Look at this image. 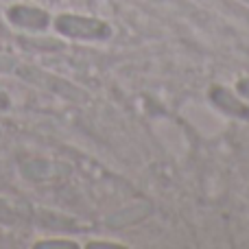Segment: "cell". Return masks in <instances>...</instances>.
<instances>
[{
	"instance_id": "cell-1",
	"label": "cell",
	"mask_w": 249,
	"mask_h": 249,
	"mask_svg": "<svg viewBox=\"0 0 249 249\" xmlns=\"http://www.w3.org/2000/svg\"><path fill=\"white\" fill-rule=\"evenodd\" d=\"M57 29L70 37H86V39H103L112 33L105 22L92 20V18H77V16H61L57 18Z\"/></svg>"
},
{
	"instance_id": "cell-2",
	"label": "cell",
	"mask_w": 249,
	"mask_h": 249,
	"mask_svg": "<svg viewBox=\"0 0 249 249\" xmlns=\"http://www.w3.org/2000/svg\"><path fill=\"white\" fill-rule=\"evenodd\" d=\"M20 74H24V77H29L31 81L39 83V86H46L48 90H53V92H59V94L68 96V99H72V101H83V99H86V94H83L81 90H77V88H72V86H70V83L61 81V79H57V77H48V74L39 72V70H22Z\"/></svg>"
},
{
	"instance_id": "cell-3",
	"label": "cell",
	"mask_w": 249,
	"mask_h": 249,
	"mask_svg": "<svg viewBox=\"0 0 249 249\" xmlns=\"http://www.w3.org/2000/svg\"><path fill=\"white\" fill-rule=\"evenodd\" d=\"M210 99L221 112L230 114V116H241V118H249V107L243 105L238 99H234V94L225 88H212Z\"/></svg>"
},
{
	"instance_id": "cell-4",
	"label": "cell",
	"mask_w": 249,
	"mask_h": 249,
	"mask_svg": "<svg viewBox=\"0 0 249 249\" xmlns=\"http://www.w3.org/2000/svg\"><path fill=\"white\" fill-rule=\"evenodd\" d=\"M9 20L18 26L24 29H44L48 24V16L39 9H29V7H13L9 9Z\"/></svg>"
},
{
	"instance_id": "cell-5",
	"label": "cell",
	"mask_w": 249,
	"mask_h": 249,
	"mask_svg": "<svg viewBox=\"0 0 249 249\" xmlns=\"http://www.w3.org/2000/svg\"><path fill=\"white\" fill-rule=\"evenodd\" d=\"M22 173L24 177L35 181H44V179H53V177H59L66 173L64 166L53 162H44V160H33V162H24L22 164Z\"/></svg>"
},
{
	"instance_id": "cell-6",
	"label": "cell",
	"mask_w": 249,
	"mask_h": 249,
	"mask_svg": "<svg viewBox=\"0 0 249 249\" xmlns=\"http://www.w3.org/2000/svg\"><path fill=\"white\" fill-rule=\"evenodd\" d=\"M151 212V206L149 203H136V206L127 208V210H121L116 212L114 216H109L107 225L109 228H124V225H131V223H138V221H142L146 214Z\"/></svg>"
},
{
	"instance_id": "cell-7",
	"label": "cell",
	"mask_w": 249,
	"mask_h": 249,
	"mask_svg": "<svg viewBox=\"0 0 249 249\" xmlns=\"http://www.w3.org/2000/svg\"><path fill=\"white\" fill-rule=\"evenodd\" d=\"M0 221H2V223H18L20 214H18L16 208H11L7 201H0Z\"/></svg>"
},
{
	"instance_id": "cell-8",
	"label": "cell",
	"mask_w": 249,
	"mask_h": 249,
	"mask_svg": "<svg viewBox=\"0 0 249 249\" xmlns=\"http://www.w3.org/2000/svg\"><path fill=\"white\" fill-rule=\"evenodd\" d=\"M39 249H59V247H64V249H74V247H77V245H74V243H68V241H53V243H39V245H37Z\"/></svg>"
},
{
	"instance_id": "cell-9",
	"label": "cell",
	"mask_w": 249,
	"mask_h": 249,
	"mask_svg": "<svg viewBox=\"0 0 249 249\" xmlns=\"http://www.w3.org/2000/svg\"><path fill=\"white\" fill-rule=\"evenodd\" d=\"M236 90H238V94H241V96H245V99H249V79H243V81L238 83Z\"/></svg>"
},
{
	"instance_id": "cell-10",
	"label": "cell",
	"mask_w": 249,
	"mask_h": 249,
	"mask_svg": "<svg viewBox=\"0 0 249 249\" xmlns=\"http://www.w3.org/2000/svg\"><path fill=\"white\" fill-rule=\"evenodd\" d=\"M13 68V59L9 57H0V70H11Z\"/></svg>"
},
{
	"instance_id": "cell-11",
	"label": "cell",
	"mask_w": 249,
	"mask_h": 249,
	"mask_svg": "<svg viewBox=\"0 0 249 249\" xmlns=\"http://www.w3.org/2000/svg\"><path fill=\"white\" fill-rule=\"evenodd\" d=\"M9 105V101H7V96L2 94V92H0V107H7Z\"/></svg>"
},
{
	"instance_id": "cell-12",
	"label": "cell",
	"mask_w": 249,
	"mask_h": 249,
	"mask_svg": "<svg viewBox=\"0 0 249 249\" xmlns=\"http://www.w3.org/2000/svg\"><path fill=\"white\" fill-rule=\"evenodd\" d=\"M245 2H247V4H249V0H245Z\"/></svg>"
}]
</instances>
